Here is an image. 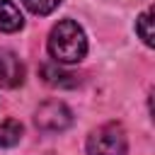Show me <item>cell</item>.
Listing matches in <instances>:
<instances>
[{
	"label": "cell",
	"mask_w": 155,
	"mask_h": 155,
	"mask_svg": "<svg viewBox=\"0 0 155 155\" xmlns=\"http://www.w3.org/2000/svg\"><path fill=\"white\" fill-rule=\"evenodd\" d=\"M48 51L58 63H80L87 53L85 31L73 19L58 22L51 29V36H48Z\"/></svg>",
	"instance_id": "6da1fadb"
},
{
	"label": "cell",
	"mask_w": 155,
	"mask_h": 155,
	"mask_svg": "<svg viewBox=\"0 0 155 155\" xmlns=\"http://www.w3.org/2000/svg\"><path fill=\"white\" fill-rule=\"evenodd\" d=\"M126 150H128V138L119 124L99 126L97 131H92L87 136L90 155H126Z\"/></svg>",
	"instance_id": "7a4b0ae2"
},
{
	"label": "cell",
	"mask_w": 155,
	"mask_h": 155,
	"mask_svg": "<svg viewBox=\"0 0 155 155\" xmlns=\"http://www.w3.org/2000/svg\"><path fill=\"white\" fill-rule=\"evenodd\" d=\"M34 124H36V128L44 131V133H61V131H65V128L73 124V111H70L63 102L51 99V102H44V104L36 109Z\"/></svg>",
	"instance_id": "3957f363"
},
{
	"label": "cell",
	"mask_w": 155,
	"mask_h": 155,
	"mask_svg": "<svg viewBox=\"0 0 155 155\" xmlns=\"http://www.w3.org/2000/svg\"><path fill=\"white\" fill-rule=\"evenodd\" d=\"M22 80H24L22 61L12 51L0 48V85L2 87H17V85H22Z\"/></svg>",
	"instance_id": "277c9868"
},
{
	"label": "cell",
	"mask_w": 155,
	"mask_h": 155,
	"mask_svg": "<svg viewBox=\"0 0 155 155\" xmlns=\"http://www.w3.org/2000/svg\"><path fill=\"white\" fill-rule=\"evenodd\" d=\"M41 78L46 85L51 87H61V90H68V87H78V75L75 73H68L63 68H56V65H44L41 68Z\"/></svg>",
	"instance_id": "5b68a950"
},
{
	"label": "cell",
	"mask_w": 155,
	"mask_h": 155,
	"mask_svg": "<svg viewBox=\"0 0 155 155\" xmlns=\"http://www.w3.org/2000/svg\"><path fill=\"white\" fill-rule=\"evenodd\" d=\"M24 24V17L19 12V7L12 2V0H0V31H17L22 29Z\"/></svg>",
	"instance_id": "8992f818"
},
{
	"label": "cell",
	"mask_w": 155,
	"mask_h": 155,
	"mask_svg": "<svg viewBox=\"0 0 155 155\" xmlns=\"http://www.w3.org/2000/svg\"><path fill=\"white\" fill-rule=\"evenodd\" d=\"M22 138V124L17 119H7L0 124V145L2 148H12L17 145Z\"/></svg>",
	"instance_id": "52a82bcc"
},
{
	"label": "cell",
	"mask_w": 155,
	"mask_h": 155,
	"mask_svg": "<svg viewBox=\"0 0 155 155\" xmlns=\"http://www.w3.org/2000/svg\"><path fill=\"white\" fill-rule=\"evenodd\" d=\"M136 29H138V34H140L143 44H145V46H153V7H148V10L138 17Z\"/></svg>",
	"instance_id": "ba28073f"
},
{
	"label": "cell",
	"mask_w": 155,
	"mask_h": 155,
	"mask_svg": "<svg viewBox=\"0 0 155 155\" xmlns=\"http://www.w3.org/2000/svg\"><path fill=\"white\" fill-rule=\"evenodd\" d=\"M34 15H48V12H53L58 5H61V0H22Z\"/></svg>",
	"instance_id": "9c48e42d"
}]
</instances>
